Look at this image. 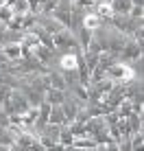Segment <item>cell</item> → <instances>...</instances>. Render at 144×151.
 Instances as JSON below:
<instances>
[{
    "label": "cell",
    "instance_id": "obj_3",
    "mask_svg": "<svg viewBox=\"0 0 144 151\" xmlns=\"http://www.w3.org/2000/svg\"><path fill=\"white\" fill-rule=\"evenodd\" d=\"M7 55L9 57H18L20 55V46H7Z\"/></svg>",
    "mask_w": 144,
    "mask_h": 151
},
{
    "label": "cell",
    "instance_id": "obj_2",
    "mask_svg": "<svg viewBox=\"0 0 144 151\" xmlns=\"http://www.w3.org/2000/svg\"><path fill=\"white\" fill-rule=\"evenodd\" d=\"M85 27L87 29H96V27H98V15H87V18H85Z\"/></svg>",
    "mask_w": 144,
    "mask_h": 151
},
{
    "label": "cell",
    "instance_id": "obj_1",
    "mask_svg": "<svg viewBox=\"0 0 144 151\" xmlns=\"http://www.w3.org/2000/svg\"><path fill=\"white\" fill-rule=\"evenodd\" d=\"M61 68L63 70H74V68H79V57L76 55H63L61 57Z\"/></svg>",
    "mask_w": 144,
    "mask_h": 151
}]
</instances>
